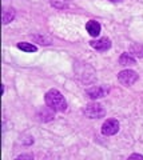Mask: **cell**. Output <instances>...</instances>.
<instances>
[{
	"label": "cell",
	"instance_id": "obj_4",
	"mask_svg": "<svg viewBox=\"0 0 143 160\" xmlns=\"http://www.w3.org/2000/svg\"><path fill=\"white\" fill-rule=\"evenodd\" d=\"M119 131V122L115 119H107L102 126V133L105 136H112Z\"/></svg>",
	"mask_w": 143,
	"mask_h": 160
},
{
	"label": "cell",
	"instance_id": "obj_11",
	"mask_svg": "<svg viewBox=\"0 0 143 160\" xmlns=\"http://www.w3.org/2000/svg\"><path fill=\"white\" fill-rule=\"evenodd\" d=\"M130 159H143V155H138V153H134V155H131Z\"/></svg>",
	"mask_w": 143,
	"mask_h": 160
},
{
	"label": "cell",
	"instance_id": "obj_7",
	"mask_svg": "<svg viewBox=\"0 0 143 160\" xmlns=\"http://www.w3.org/2000/svg\"><path fill=\"white\" fill-rule=\"evenodd\" d=\"M86 29H87V32L90 33V36L92 38H96V36H99V33H100V24L96 22V20H90V22H87L86 24Z\"/></svg>",
	"mask_w": 143,
	"mask_h": 160
},
{
	"label": "cell",
	"instance_id": "obj_5",
	"mask_svg": "<svg viewBox=\"0 0 143 160\" xmlns=\"http://www.w3.org/2000/svg\"><path fill=\"white\" fill-rule=\"evenodd\" d=\"M90 46L96 49V51H100V52H105L107 51V49H110L111 47V40L107 39V38H100L98 40H92V42H90Z\"/></svg>",
	"mask_w": 143,
	"mask_h": 160
},
{
	"label": "cell",
	"instance_id": "obj_12",
	"mask_svg": "<svg viewBox=\"0 0 143 160\" xmlns=\"http://www.w3.org/2000/svg\"><path fill=\"white\" fill-rule=\"evenodd\" d=\"M18 159H32L31 155H22V156H19Z\"/></svg>",
	"mask_w": 143,
	"mask_h": 160
},
{
	"label": "cell",
	"instance_id": "obj_8",
	"mask_svg": "<svg viewBox=\"0 0 143 160\" xmlns=\"http://www.w3.org/2000/svg\"><path fill=\"white\" fill-rule=\"evenodd\" d=\"M119 63H120V66H123V67H130V66H134V64L136 63V60H135V58H134V55L132 53L123 52L120 55V58H119Z\"/></svg>",
	"mask_w": 143,
	"mask_h": 160
},
{
	"label": "cell",
	"instance_id": "obj_6",
	"mask_svg": "<svg viewBox=\"0 0 143 160\" xmlns=\"http://www.w3.org/2000/svg\"><path fill=\"white\" fill-rule=\"evenodd\" d=\"M107 92V89L105 87H102V86H96V87H91V88H88L86 93H87V96L90 98V99H94V100H96V99H100L103 98L106 95Z\"/></svg>",
	"mask_w": 143,
	"mask_h": 160
},
{
	"label": "cell",
	"instance_id": "obj_13",
	"mask_svg": "<svg viewBox=\"0 0 143 160\" xmlns=\"http://www.w3.org/2000/svg\"><path fill=\"white\" fill-rule=\"evenodd\" d=\"M110 2H112V3H119V2H122V0H110Z\"/></svg>",
	"mask_w": 143,
	"mask_h": 160
},
{
	"label": "cell",
	"instance_id": "obj_3",
	"mask_svg": "<svg viewBox=\"0 0 143 160\" xmlns=\"http://www.w3.org/2000/svg\"><path fill=\"white\" fill-rule=\"evenodd\" d=\"M138 79H139V75L135 71H132V69H125V71L118 73V80H119V83L123 84L125 87L132 86L134 83L138 82Z\"/></svg>",
	"mask_w": 143,
	"mask_h": 160
},
{
	"label": "cell",
	"instance_id": "obj_1",
	"mask_svg": "<svg viewBox=\"0 0 143 160\" xmlns=\"http://www.w3.org/2000/svg\"><path fill=\"white\" fill-rule=\"evenodd\" d=\"M44 100H46L47 107L51 108L54 112H64L67 109V102H66L64 96L55 88L50 89V91L46 93Z\"/></svg>",
	"mask_w": 143,
	"mask_h": 160
},
{
	"label": "cell",
	"instance_id": "obj_9",
	"mask_svg": "<svg viewBox=\"0 0 143 160\" xmlns=\"http://www.w3.org/2000/svg\"><path fill=\"white\" fill-rule=\"evenodd\" d=\"M15 19V9L13 8H6L3 11V24L11 23Z\"/></svg>",
	"mask_w": 143,
	"mask_h": 160
},
{
	"label": "cell",
	"instance_id": "obj_10",
	"mask_svg": "<svg viewBox=\"0 0 143 160\" xmlns=\"http://www.w3.org/2000/svg\"><path fill=\"white\" fill-rule=\"evenodd\" d=\"M18 48L22 49V51H24V52H36L38 51L36 46H33L32 43H26V42L18 43Z\"/></svg>",
	"mask_w": 143,
	"mask_h": 160
},
{
	"label": "cell",
	"instance_id": "obj_2",
	"mask_svg": "<svg viewBox=\"0 0 143 160\" xmlns=\"http://www.w3.org/2000/svg\"><path fill=\"white\" fill-rule=\"evenodd\" d=\"M83 113H84L88 119H99L106 115V109L99 103H90L84 107Z\"/></svg>",
	"mask_w": 143,
	"mask_h": 160
}]
</instances>
